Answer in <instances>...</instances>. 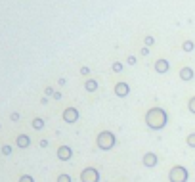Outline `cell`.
<instances>
[{"mask_svg":"<svg viewBox=\"0 0 195 182\" xmlns=\"http://www.w3.org/2000/svg\"><path fill=\"white\" fill-rule=\"evenodd\" d=\"M113 69H115V71H121V69H123V65H121V63H115V65H113Z\"/></svg>","mask_w":195,"mask_h":182,"instance_id":"cell-17","label":"cell"},{"mask_svg":"<svg viewBox=\"0 0 195 182\" xmlns=\"http://www.w3.org/2000/svg\"><path fill=\"white\" fill-rule=\"evenodd\" d=\"M115 134H113L111 131H101L100 134H98V148L100 149H111L113 146H115Z\"/></svg>","mask_w":195,"mask_h":182,"instance_id":"cell-2","label":"cell"},{"mask_svg":"<svg viewBox=\"0 0 195 182\" xmlns=\"http://www.w3.org/2000/svg\"><path fill=\"white\" fill-rule=\"evenodd\" d=\"M186 142H188L189 148H195V132H193V134H189L188 138H186Z\"/></svg>","mask_w":195,"mask_h":182,"instance_id":"cell-13","label":"cell"},{"mask_svg":"<svg viewBox=\"0 0 195 182\" xmlns=\"http://www.w3.org/2000/svg\"><path fill=\"white\" fill-rule=\"evenodd\" d=\"M144 165L145 167H155L157 165V155L155 153H145L144 155Z\"/></svg>","mask_w":195,"mask_h":182,"instance_id":"cell-8","label":"cell"},{"mask_svg":"<svg viewBox=\"0 0 195 182\" xmlns=\"http://www.w3.org/2000/svg\"><path fill=\"white\" fill-rule=\"evenodd\" d=\"M77 119H79V111H77L75 107H67L63 111V121L65 123H75Z\"/></svg>","mask_w":195,"mask_h":182,"instance_id":"cell-5","label":"cell"},{"mask_svg":"<svg viewBox=\"0 0 195 182\" xmlns=\"http://www.w3.org/2000/svg\"><path fill=\"white\" fill-rule=\"evenodd\" d=\"M80 180L82 182H100V173L94 167H86L80 173Z\"/></svg>","mask_w":195,"mask_h":182,"instance_id":"cell-4","label":"cell"},{"mask_svg":"<svg viewBox=\"0 0 195 182\" xmlns=\"http://www.w3.org/2000/svg\"><path fill=\"white\" fill-rule=\"evenodd\" d=\"M19 182H35V180H32V176H29V175H23L21 178H19Z\"/></svg>","mask_w":195,"mask_h":182,"instance_id":"cell-16","label":"cell"},{"mask_svg":"<svg viewBox=\"0 0 195 182\" xmlns=\"http://www.w3.org/2000/svg\"><path fill=\"white\" fill-rule=\"evenodd\" d=\"M32 127H35L36 131H40V128L44 127V121L42 119H35V121H32Z\"/></svg>","mask_w":195,"mask_h":182,"instance_id":"cell-12","label":"cell"},{"mask_svg":"<svg viewBox=\"0 0 195 182\" xmlns=\"http://www.w3.org/2000/svg\"><path fill=\"white\" fill-rule=\"evenodd\" d=\"M155 69H157V73L168 71V62H165V59H159V62H157V65H155Z\"/></svg>","mask_w":195,"mask_h":182,"instance_id":"cell-10","label":"cell"},{"mask_svg":"<svg viewBox=\"0 0 195 182\" xmlns=\"http://www.w3.org/2000/svg\"><path fill=\"white\" fill-rule=\"evenodd\" d=\"M71 148L69 146H59V149H58V155H59V159L61 161H69L71 159Z\"/></svg>","mask_w":195,"mask_h":182,"instance_id":"cell-6","label":"cell"},{"mask_svg":"<svg viewBox=\"0 0 195 182\" xmlns=\"http://www.w3.org/2000/svg\"><path fill=\"white\" fill-rule=\"evenodd\" d=\"M188 169L182 167V165H176V167L170 169L168 173V180L170 182H188Z\"/></svg>","mask_w":195,"mask_h":182,"instance_id":"cell-3","label":"cell"},{"mask_svg":"<svg viewBox=\"0 0 195 182\" xmlns=\"http://www.w3.org/2000/svg\"><path fill=\"white\" fill-rule=\"evenodd\" d=\"M96 88H98V83H96V80H86V90H92V92H94Z\"/></svg>","mask_w":195,"mask_h":182,"instance_id":"cell-11","label":"cell"},{"mask_svg":"<svg viewBox=\"0 0 195 182\" xmlns=\"http://www.w3.org/2000/svg\"><path fill=\"white\" fill-rule=\"evenodd\" d=\"M188 107H189V111H191V113H195V96L188 102Z\"/></svg>","mask_w":195,"mask_h":182,"instance_id":"cell-15","label":"cell"},{"mask_svg":"<svg viewBox=\"0 0 195 182\" xmlns=\"http://www.w3.org/2000/svg\"><path fill=\"white\" fill-rule=\"evenodd\" d=\"M145 123H147V127L153 128V131H161V128L168 123V115H166V111L161 109V107H151L145 113Z\"/></svg>","mask_w":195,"mask_h":182,"instance_id":"cell-1","label":"cell"},{"mask_svg":"<svg viewBox=\"0 0 195 182\" xmlns=\"http://www.w3.org/2000/svg\"><path fill=\"white\" fill-rule=\"evenodd\" d=\"M58 182H71V176H69V175H59Z\"/></svg>","mask_w":195,"mask_h":182,"instance_id":"cell-14","label":"cell"},{"mask_svg":"<svg viewBox=\"0 0 195 182\" xmlns=\"http://www.w3.org/2000/svg\"><path fill=\"white\" fill-rule=\"evenodd\" d=\"M128 92H130V88H128V84H126V83H119V84L115 86V94H117V96H121V98L128 96Z\"/></svg>","mask_w":195,"mask_h":182,"instance_id":"cell-7","label":"cell"},{"mask_svg":"<svg viewBox=\"0 0 195 182\" xmlns=\"http://www.w3.org/2000/svg\"><path fill=\"white\" fill-rule=\"evenodd\" d=\"M180 77H182V80H191L193 79V71L189 69V67H184V69L180 71Z\"/></svg>","mask_w":195,"mask_h":182,"instance_id":"cell-9","label":"cell"}]
</instances>
